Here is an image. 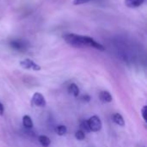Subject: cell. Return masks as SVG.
<instances>
[{
    "label": "cell",
    "mask_w": 147,
    "mask_h": 147,
    "mask_svg": "<svg viewBox=\"0 0 147 147\" xmlns=\"http://www.w3.org/2000/svg\"><path fill=\"white\" fill-rule=\"evenodd\" d=\"M63 39L68 45L73 47H77V48L83 47V45L81 42V35H78L76 34H65L63 35Z\"/></svg>",
    "instance_id": "1"
},
{
    "label": "cell",
    "mask_w": 147,
    "mask_h": 147,
    "mask_svg": "<svg viewBox=\"0 0 147 147\" xmlns=\"http://www.w3.org/2000/svg\"><path fill=\"white\" fill-rule=\"evenodd\" d=\"M81 41H82L83 47H89L95 48L99 51H105V47L91 37L81 35Z\"/></svg>",
    "instance_id": "2"
},
{
    "label": "cell",
    "mask_w": 147,
    "mask_h": 147,
    "mask_svg": "<svg viewBox=\"0 0 147 147\" xmlns=\"http://www.w3.org/2000/svg\"><path fill=\"white\" fill-rule=\"evenodd\" d=\"M87 122L90 129V132H99L102 129V121L96 115H93L92 117H90L87 121Z\"/></svg>",
    "instance_id": "3"
},
{
    "label": "cell",
    "mask_w": 147,
    "mask_h": 147,
    "mask_svg": "<svg viewBox=\"0 0 147 147\" xmlns=\"http://www.w3.org/2000/svg\"><path fill=\"white\" fill-rule=\"evenodd\" d=\"M20 65L26 70H32L34 71H39L41 70V67L30 59H25L23 60H21Z\"/></svg>",
    "instance_id": "4"
},
{
    "label": "cell",
    "mask_w": 147,
    "mask_h": 147,
    "mask_svg": "<svg viewBox=\"0 0 147 147\" xmlns=\"http://www.w3.org/2000/svg\"><path fill=\"white\" fill-rule=\"evenodd\" d=\"M9 46L16 51L24 52L28 49V44L23 40H12L9 41Z\"/></svg>",
    "instance_id": "5"
},
{
    "label": "cell",
    "mask_w": 147,
    "mask_h": 147,
    "mask_svg": "<svg viewBox=\"0 0 147 147\" xmlns=\"http://www.w3.org/2000/svg\"><path fill=\"white\" fill-rule=\"evenodd\" d=\"M31 103L32 105L40 107V108H43L47 105V102H46L44 96L40 92H35L33 95L32 99H31Z\"/></svg>",
    "instance_id": "6"
},
{
    "label": "cell",
    "mask_w": 147,
    "mask_h": 147,
    "mask_svg": "<svg viewBox=\"0 0 147 147\" xmlns=\"http://www.w3.org/2000/svg\"><path fill=\"white\" fill-rule=\"evenodd\" d=\"M112 120H113V121H114L116 125H118V126H120V127H124V126H125V121H124L123 116H122L121 115L118 114V113H115V114L113 115Z\"/></svg>",
    "instance_id": "7"
},
{
    "label": "cell",
    "mask_w": 147,
    "mask_h": 147,
    "mask_svg": "<svg viewBox=\"0 0 147 147\" xmlns=\"http://www.w3.org/2000/svg\"><path fill=\"white\" fill-rule=\"evenodd\" d=\"M145 0H125V4L128 8H138L143 4Z\"/></svg>",
    "instance_id": "8"
},
{
    "label": "cell",
    "mask_w": 147,
    "mask_h": 147,
    "mask_svg": "<svg viewBox=\"0 0 147 147\" xmlns=\"http://www.w3.org/2000/svg\"><path fill=\"white\" fill-rule=\"evenodd\" d=\"M99 97H100V100L103 102H111L113 100L111 94L109 91H105V90L100 92Z\"/></svg>",
    "instance_id": "9"
},
{
    "label": "cell",
    "mask_w": 147,
    "mask_h": 147,
    "mask_svg": "<svg viewBox=\"0 0 147 147\" xmlns=\"http://www.w3.org/2000/svg\"><path fill=\"white\" fill-rule=\"evenodd\" d=\"M68 92L72 95L74 97H78L79 96V88L76 84H71L68 87Z\"/></svg>",
    "instance_id": "10"
},
{
    "label": "cell",
    "mask_w": 147,
    "mask_h": 147,
    "mask_svg": "<svg viewBox=\"0 0 147 147\" xmlns=\"http://www.w3.org/2000/svg\"><path fill=\"white\" fill-rule=\"evenodd\" d=\"M22 124H23V126H24L26 128H28V129H31V128H33V127H34L33 121H32L31 117L28 116V115H24V116H23V118H22Z\"/></svg>",
    "instance_id": "11"
},
{
    "label": "cell",
    "mask_w": 147,
    "mask_h": 147,
    "mask_svg": "<svg viewBox=\"0 0 147 147\" xmlns=\"http://www.w3.org/2000/svg\"><path fill=\"white\" fill-rule=\"evenodd\" d=\"M38 140H39L40 144L43 147H48L50 146V144H51L50 139L47 136H46V135H40V136H39V139Z\"/></svg>",
    "instance_id": "12"
},
{
    "label": "cell",
    "mask_w": 147,
    "mask_h": 147,
    "mask_svg": "<svg viewBox=\"0 0 147 147\" xmlns=\"http://www.w3.org/2000/svg\"><path fill=\"white\" fill-rule=\"evenodd\" d=\"M55 133L59 136H64L67 133V127L64 125H59L55 127Z\"/></svg>",
    "instance_id": "13"
},
{
    "label": "cell",
    "mask_w": 147,
    "mask_h": 147,
    "mask_svg": "<svg viewBox=\"0 0 147 147\" xmlns=\"http://www.w3.org/2000/svg\"><path fill=\"white\" fill-rule=\"evenodd\" d=\"M80 127H81V130L84 133H90V129L89 127V125H88L87 121H83L81 122V124H80Z\"/></svg>",
    "instance_id": "14"
},
{
    "label": "cell",
    "mask_w": 147,
    "mask_h": 147,
    "mask_svg": "<svg viewBox=\"0 0 147 147\" xmlns=\"http://www.w3.org/2000/svg\"><path fill=\"white\" fill-rule=\"evenodd\" d=\"M75 138L78 140H84V138H85V134L82 131V130H78L76 132L75 134Z\"/></svg>",
    "instance_id": "15"
},
{
    "label": "cell",
    "mask_w": 147,
    "mask_h": 147,
    "mask_svg": "<svg viewBox=\"0 0 147 147\" xmlns=\"http://www.w3.org/2000/svg\"><path fill=\"white\" fill-rule=\"evenodd\" d=\"M146 114H147V106H144L141 109V115H142V117L144 119L145 121H147V117H146Z\"/></svg>",
    "instance_id": "16"
},
{
    "label": "cell",
    "mask_w": 147,
    "mask_h": 147,
    "mask_svg": "<svg viewBox=\"0 0 147 147\" xmlns=\"http://www.w3.org/2000/svg\"><path fill=\"white\" fill-rule=\"evenodd\" d=\"M90 1H91V0H73V3L75 5H79V4L86 3H88Z\"/></svg>",
    "instance_id": "17"
},
{
    "label": "cell",
    "mask_w": 147,
    "mask_h": 147,
    "mask_svg": "<svg viewBox=\"0 0 147 147\" xmlns=\"http://www.w3.org/2000/svg\"><path fill=\"white\" fill-rule=\"evenodd\" d=\"M81 99H82V101L83 102H89L90 101V99H91V97L89 96V95H84L82 97H81Z\"/></svg>",
    "instance_id": "18"
},
{
    "label": "cell",
    "mask_w": 147,
    "mask_h": 147,
    "mask_svg": "<svg viewBox=\"0 0 147 147\" xmlns=\"http://www.w3.org/2000/svg\"><path fill=\"white\" fill-rule=\"evenodd\" d=\"M3 113H4V108H3V105L0 102V115H3Z\"/></svg>",
    "instance_id": "19"
}]
</instances>
